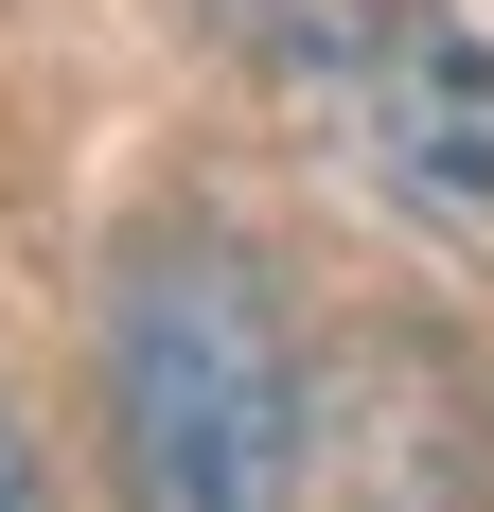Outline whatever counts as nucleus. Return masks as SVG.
<instances>
[{
  "mask_svg": "<svg viewBox=\"0 0 494 512\" xmlns=\"http://www.w3.org/2000/svg\"><path fill=\"white\" fill-rule=\"evenodd\" d=\"M106 460L124 512H283L318 424H300V336L265 248L230 230H124L106 265Z\"/></svg>",
  "mask_w": 494,
  "mask_h": 512,
  "instance_id": "obj_1",
  "label": "nucleus"
},
{
  "mask_svg": "<svg viewBox=\"0 0 494 512\" xmlns=\"http://www.w3.org/2000/svg\"><path fill=\"white\" fill-rule=\"evenodd\" d=\"M212 53L406 230L494 248V36L442 0H195Z\"/></svg>",
  "mask_w": 494,
  "mask_h": 512,
  "instance_id": "obj_2",
  "label": "nucleus"
},
{
  "mask_svg": "<svg viewBox=\"0 0 494 512\" xmlns=\"http://www.w3.org/2000/svg\"><path fill=\"white\" fill-rule=\"evenodd\" d=\"M0 512H36V442H18V407H0Z\"/></svg>",
  "mask_w": 494,
  "mask_h": 512,
  "instance_id": "obj_3",
  "label": "nucleus"
}]
</instances>
